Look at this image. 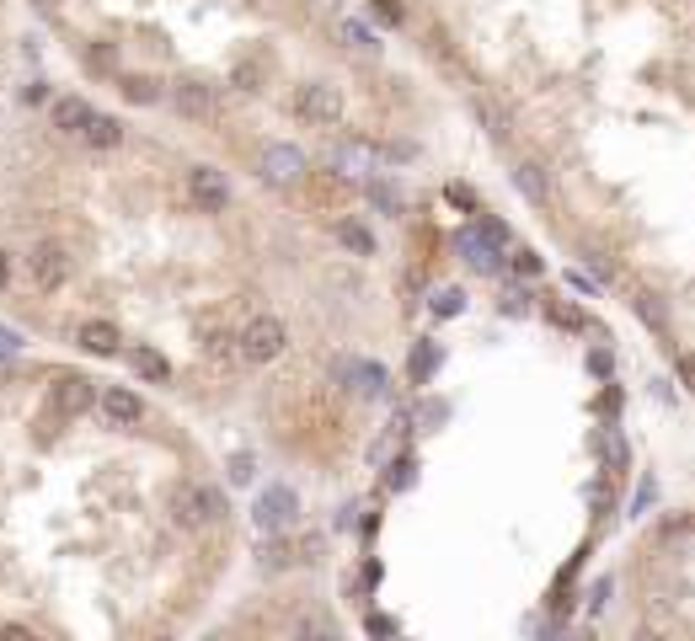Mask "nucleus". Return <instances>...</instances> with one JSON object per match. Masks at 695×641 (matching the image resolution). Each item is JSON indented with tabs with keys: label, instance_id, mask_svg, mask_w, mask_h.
Returning <instances> with one entry per match:
<instances>
[{
	"label": "nucleus",
	"instance_id": "23",
	"mask_svg": "<svg viewBox=\"0 0 695 641\" xmlns=\"http://www.w3.org/2000/svg\"><path fill=\"white\" fill-rule=\"evenodd\" d=\"M123 97H129V102H139V107H145V102H156V97H161V91H156V81H145V75H129V81H123Z\"/></svg>",
	"mask_w": 695,
	"mask_h": 641
},
{
	"label": "nucleus",
	"instance_id": "27",
	"mask_svg": "<svg viewBox=\"0 0 695 641\" xmlns=\"http://www.w3.org/2000/svg\"><path fill=\"white\" fill-rule=\"evenodd\" d=\"M605 460H610V471H626V439H621V433H605Z\"/></svg>",
	"mask_w": 695,
	"mask_h": 641
},
{
	"label": "nucleus",
	"instance_id": "9",
	"mask_svg": "<svg viewBox=\"0 0 695 641\" xmlns=\"http://www.w3.org/2000/svg\"><path fill=\"white\" fill-rule=\"evenodd\" d=\"M257 171H262V182H273V187H289V182H300L305 177V155L295 150V145H268L262 150V161H257Z\"/></svg>",
	"mask_w": 695,
	"mask_h": 641
},
{
	"label": "nucleus",
	"instance_id": "25",
	"mask_svg": "<svg viewBox=\"0 0 695 641\" xmlns=\"http://www.w3.org/2000/svg\"><path fill=\"white\" fill-rule=\"evenodd\" d=\"M476 236H482V241L492 246V252H503V246H508V225H498L492 214H482V225H476Z\"/></svg>",
	"mask_w": 695,
	"mask_h": 641
},
{
	"label": "nucleus",
	"instance_id": "7",
	"mask_svg": "<svg viewBox=\"0 0 695 641\" xmlns=\"http://www.w3.org/2000/svg\"><path fill=\"white\" fill-rule=\"evenodd\" d=\"M295 508H300V497L289 492V487H268V492L257 497L252 519H257L262 535H278V529H289V524H295Z\"/></svg>",
	"mask_w": 695,
	"mask_h": 641
},
{
	"label": "nucleus",
	"instance_id": "2",
	"mask_svg": "<svg viewBox=\"0 0 695 641\" xmlns=\"http://www.w3.org/2000/svg\"><path fill=\"white\" fill-rule=\"evenodd\" d=\"M284 348H289V332H284V321H278V316H252L236 332V353L246 358V364H273Z\"/></svg>",
	"mask_w": 695,
	"mask_h": 641
},
{
	"label": "nucleus",
	"instance_id": "14",
	"mask_svg": "<svg viewBox=\"0 0 695 641\" xmlns=\"http://www.w3.org/2000/svg\"><path fill=\"white\" fill-rule=\"evenodd\" d=\"M460 252H466V262H471L476 273H498L503 268V252H492L476 230H460Z\"/></svg>",
	"mask_w": 695,
	"mask_h": 641
},
{
	"label": "nucleus",
	"instance_id": "26",
	"mask_svg": "<svg viewBox=\"0 0 695 641\" xmlns=\"http://www.w3.org/2000/svg\"><path fill=\"white\" fill-rule=\"evenodd\" d=\"M460 310H466V294L460 289H439L434 294V316H460Z\"/></svg>",
	"mask_w": 695,
	"mask_h": 641
},
{
	"label": "nucleus",
	"instance_id": "32",
	"mask_svg": "<svg viewBox=\"0 0 695 641\" xmlns=\"http://www.w3.org/2000/svg\"><path fill=\"white\" fill-rule=\"evenodd\" d=\"M343 38L353 43V49H369V43H375V38H369V27H359V22H343Z\"/></svg>",
	"mask_w": 695,
	"mask_h": 641
},
{
	"label": "nucleus",
	"instance_id": "39",
	"mask_svg": "<svg viewBox=\"0 0 695 641\" xmlns=\"http://www.w3.org/2000/svg\"><path fill=\"white\" fill-rule=\"evenodd\" d=\"M6 278H11V257L0 252V289H6Z\"/></svg>",
	"mask_w": 695,
	"mask_h": 641
},
{
	"label": "nucleus",
	"instance_id": "15",
	"mask_svg": "<svg viewBox=\"0 0 695 641\" xmlns=\"http://www.w3.org/2000/svg\"><path fill=\"white\" fill-rule=\"evenodd\" d=\"M129 364H134L139 380H150V385L172 380V364H166V353H156V348H129Z\"/></svg>",
	"mask_w": 695,
	"mask_h": 641
},
{
	"label": "nucleus",
	"instance_id": "34",
	"mask_svg": "<svg viewBox=\"0 0 695 641\" xmlns=\"http://www.w3.org/2000/svg\"><path fill=\"white\" fill-rule=\"evenodd\" d=\"M295 641H337V636H332V631H327V625H316V620H305V625H300V636H295Z\"/></svg>",
	"mask_w": 695,
	"mask_h": 641
},
{
	"label": "nucleus",
	"instance_id": "30",
	"mask_svg": "<svg viewBox=\"0 0 695 641\" xmlns=\"http://www.w3.org/2000/svg\"><path fill=\"white\" fill-rule=\"evenodd\" d=\"M498 305L508 310V316H530V294H524V289H503Z\"/></svg>",
	"mask_w": 695,
	"mask_h": 641
},
{
	"label": "nucleus",
	"instance_id": "1",
	"mask_svg": "<svg viewBox=\"0 0 695 641\" xmlns=\"http://www.w3.org/2000/svg\"><path fill=\"white\" fill-rule=\"evenodd\" d=\"M172 519L182 529H204V524H220L225 519V497L220 487H204V481H182L172 492Z\"/></svg>",
	"mask_w": 695,
	"mask_h": 641
},
{
	"label": "nucleus",
	"instance_id": "8",
	"mask_svg": "<svg viewBox=\"0 0 695 641\" xmlns=\"http://www.w3.org/2000/svg\"><path fill=\"white\" fill-rule=\"evenodd\" d=\"M188 193H193V203L204 214H225L230 209V182H225V171H214V166H193L188 171Z\"/></svg>",
	"mask_w": 695,
	"mask_h": 641
},
{
	"label": "nucleus",
	"instance_id": "41",
	"mask_svg": "<svg viewBox=\"0 0 695 641\" xmlns=\"http://www.w3.org/2000/svg\"><path fill=\"white\" fill-rule=\"evenodd\" d=\"M33 6H38V11H54V6H59V0H33Z\"/></svg>",
	"mask_w": 695,
	"mask_h": 641
},
{
	"label": "nucleus",
	"instance_id": "10",
	"mask_svg": "<svg viewBox=\"0 0 695 641\" xmlns=\"http://www.w3.org/2000/svg\"><path fill=\"white\" fill-rule=\"evenodd\" d=\"M172 102H177V113L193 118V123H204V118L220 113V97H214V86H204V81H177Z\"/></svg>",
	"mask_w": 695,
	"mask_h": 641
},
{
	"label": "nucleus",
	"instance_id": "42",
	"mask_svg": "<svg viewBox=\"0 0 695 641\" xmlns=\"http://www.w3.org/2000/svg\"><path fill=\"white\" fill-rule=\"evenodd\" d=\"M0 380H6V364H0Z\"/></svg>",
	"mask_w": 695,
	"mask_h": 641
},
{
	"label": "nucleus",
	"instance_id": "29",
	"mask_svg": "<svg viewBox=\"0 0 695 641\" xmlns=\"http://www.w3.org/2000/svg\"><path fill=\"white\" fill-rule=\"evenodd\" d=\"M637 316H642L647 326H653V332H663V310H658L653 294H637Z\"/></svg>",
	"mask_w": 695,
	"mask_h": 641
},
{
	"label": "nucleus",
	"instance_id": "3",
	"mask_svg": "<svg viewBox=\"0 0 695 641\" xmlns=\"http://www.w3.org/2000/svg\"><path fill=\"white\" fill-rule=\"evenodd\" d=\"M70 273H75V257L65 241H38L33 257H27V278H33V289H43V294L65 289Z\"/></svg>",
	"mask_w": 695,
	"mask_h": 641
},
{
	"label": "nucleus",
	"instance_id": "37",
	"mask_svg": "<svg viewBox=\"0 0 695 641\" xmlns=\"http://www.w3.org/2000/svg\"><path fill=\"white\" fill-rule=\"evenodd\" d=\"M230 481H252V460H246V455L230 465Z\"/></svg>",
	"mask_w": 695,
	"mask_h": 641
},
{
	"label": "nucleus",
	"instance_id": "5",
	"mask_svg": "<svg viewBox=\"0 0 695 641\" xmlns=\"http://www.w3.org/2000/svg\"><path fill=\"white\" fill-rule=\"evenodd\" d=\"M97 412H102L107 428H134V422H145V401H139L129 385H102L97 390Z\"/></svg>",
	"mask_w": 695,
	"mask_h": 641
},
{
	"label": "nucleus",
	"instance_id": "6",
	"mask_svg": "<svg viewBox=\"0 0 695 641\" xmlns=\"http://www.w3.org/2000/svg\"><path fill=\"white\" fill-rule=\"evenodd\" d=\"M49 406L59 417H81L86 406H97V380H86V374H59L54 390H49Z\"/></svg>",
	"mask_w": 695,
	"mask_h": 641
},
{
	"label": "nucleus",
	"instance_id": "4",
	"mask_svg": "<svg viewBox=\"0 0 695 641\" xmlns=\"http://www.w3.org/2000/svg\"><path fill=\"white\" fill-rule=\"evenodd\" d=\"M295 113L305 123H316V129H337V123H343V91L327 81H305L295 97Z\"/></svg>",
	"mask_w": 695,
	"mask_h": 641
},
{
	"label": "nucleus",
	"instance_id": "20",
	"mask_svg": "<svg viewBox=\"0 0 695 641\" xmlns=\"http://www.w3.org/2000/svg\"><path fill=\"white\" fill-rule=\"evenodd\" d=\"M204 353L214 358V364H236V358H241L236 353V337H230V332H209L204 337Z\"/></svg>",
	"mask_w": 695,
	"mask_h": 641
},
{
	"label": "nucleus",
	"instance_id": "24",
	"mask_svg": "<svg viewBox=\"0 0 695 641\" xmlns=\"http://www.w3.org/2000/svg\"><path fill=\"white\" fill-rule=\"evenodd\" d=\"M546 310H551V321H556V326H567V332H583L578 305H567V300H546Z\"/></svg>",
	"mask_w": 695,
	"mask_h": 641
},
{
	"label": "nucleus",
	"instance_id": "17",
	"mask_svg": "<svg viewBox=\"0 0 695 641\" xmlns=\"http://www.w3.org/2000/svg\"><path fill=\"white\" fill-rule=\"evenodd\" d=\"M514 182H519V193L530 198V203H546V198H551V182H546V171H540V166H530V161H524V166L514 171Z\"/></svg>",
	"mask_w": 695,
	"mask_h": 641
},
{
	"label": "nucleus",
	"instance_id": "11",
	"mask_svg": "<svg viewBox=\"0 0 695 641\" xmlns=\"http://www.w3.org/2000/svg\"><path fill=\"white\" fill-rule=\"evenodd\" d=\"M332 374L353 390V396H380V390H385V369L380 364H364V358H337Z\"/></svg>",
	"mask_w": 695,
	"mask_h": 641
},
{
	"label": "nucleus",
	"instance_id": "21",
	"mask_svg": "<svg viewBox=\"0 0 695 641\" xmlns=\"http://www.w3.org/2000/svg\"><path fill=\"white\" fill-rule=\"evenodd\" d=\"M407 369H412V380H417V385H423V380H428V374H434V369H439V348H434V342H423V348H417V353H412V364H407Z\"/></svg>",
	"mask_w": 695,
	"mask_h": 641
},
{
	"label": "nucleus",
	"instance_id": "40",
	"mask_svg": "<svg viewBox=\"0 0 695 641\" xmlns=\"http://www.w3.org/2000/svg\"><path fill=\"white\" fill-rule=\"evenodd\" d=\"M631 641H663L658 631H637V636H631Z\"/></svg>",
	"mask_w": 695,
	"mask_h": 641
},
{
	"label": "nucleus",
	"instance_id": "16",
	"mask_svg": "<svg viewBox=\"0 0 695 641\" xmlns=\"http://www.w3.org/2000/svg\"><path fill=\"white\" fill-rule=\"evenodd\" d=\"M91 113H97L91 102H81V97H59V102H54V129H65V134H81L86 123H91Z\"/></svg>",
	"mask_w": 695,
	"mask_h": 641
},
{
	"label": "nucleus",
	"instance_id": "19",
	"mask_svg": "<svg viewBox=\"0 0 695 641\" xmlns=\"http://www.w3.org/2000/svg\"><path fill=\"white\" fill-rule=\"evenodd\" d=\"M364 193H369V203H375L380 214H401V187H396V182H385V177H369V187H364Z\"/></svg>",
	"mask_w": 695,
	"mask_h": 641
},
{
	"label": "nucleus",
	"instance_id": "18",
	"mask_svg": "<svg viewBox=\"0 0 695 641\" xmlns=\"http://www.w3.org/2000/svg\"><path fill=\"white\" fill-rule=\"evenodd\" d=\"M337 241H343L353 257H375V236H369L364 225H353V220H337Z\"/></svg>",
	"mask_w": 695,
	"mask_h": 641
},
{
	"label": "nucleus",
	"instance_id": "22",
	"mask_svg": "<svg viewBox=\"0 0 695 641\" xmlns=\"http://www.w3.org/2000/svg\"><path fill=\"white\" fill-rule=\"evenodd\" d=\"M369 17H375L380 27H401L407 11H401V0H369Z\"/></svg>",
	"mask_w": 695,
	"mask_h": 641
},
{
	"label": "nucleus",
	"instance_id": "33",
	"mask_svg": "<svg viewBox=\"0 0 695 641\" xmlns=\"http://www.w3.org/2000/svg\"><path fill=\"white\" fill-rule=\"evenodd\" d=\"M674 369H679V380H685V390H695V353H679Z\"/></svg>",
	"mask_w": 695,
	"mask_h": 641
},
{
	"label": "nucleus",
	"instance_id": "31",
	"mask_svg": "<svg viewBox=\"0 0 695 641\" xmlns=\"http://www.w3.org/2000/svg\"><path fill=\"white\" fill-rule=\"evenodd\" d=\"M444 198H450L455 209H476V193H471V187H460V182H450V187H444Z\"/></svg>",
	"mask_w": 695,
	"mask_h": 641
},
{
	"label": "nucleus",
	"instance_id": "38",
	"mask_svg": "<svg viewBox=\"0 0 695 641\" xmlns=\"http://www.w3.org/2000/svg\"><path fill=\"white\" fill-rule=\"evenodd\" d=\"M6 353H17V332H6V326H0V358Z\"/></svg>",
	"mask_w": 695,
	"mask_h": 641
},
{
	"label": "nucleus",
	"instance_id": "13",
	"mask_svg": "<svg viewBox=\"0 0 695 641\" xmlns=\"http://www.w3.org/2000/svg\"><path fill=\"white\" fill-rule=\"evenodd\" d=\"M81 139H86L91 150H118L123 145V123L107 118V113H91V123L81 129Z\"/></svg>",
	"mask_w": 695,
	"mask_h": 641
},
{
	"label": "nucleus",
	"instance_id": "35",
	"mask_svg": "<svg viewBox=\"0 0 695 641\" xmlns=\"http://www.w3.org/2000/svg\"><path fill=\"white\" fill-rule=\"evenodd\" d=\"M0 641H43V636H33L27 625H0Z\"/></svg>",
	"mask_w": 695,
	"mask_h": 641
},
{
	"label": "nucleus",
	"instance_id": "36",
	"mask_svg": "<svg viewBox=\"0 0 695 641\" xmlns=\"http://www.w3.org/2000/svg\"><path fill=\"white\" fill-rule=\"evenodd\" d=\"M589 497H594V508L605 513V508H610V481H594V492H589Z\"/></svg>",
	"mask_w": 695,
	"mask_h": 641
},
{
	"label": "nucleus",
	"instance_id": "12",
	"mask_svg": "<svg viewBox=\"0 0 695 641\" xmlns=\"http://www.w3.org/2000/svg\"><path fill=\"white\" fill-rule=\"evenodd\" d=\"M75 342H81L86 353H97V358H113L123 337H118L113 321H81V326H75Z\"/></svg>",
	"mask_w": 695,
	"mask_h": 641
},
{
	"label": "nucleus",
	"instance_id": "28",
	"mask_svg": "<svg viewBox=\"0 0 695 641\" xmlns=\"http://www.w3.org/2000/svg\"><path fill=\"white\" fill-rule=\"evenodd\" d=\"M508 268H514L519 278H540V268H546V262H540L535 252H514V257H508Z\"/></svg>",
	"mask_w": 695,
	"mask_h": 641
}]
</instances>
